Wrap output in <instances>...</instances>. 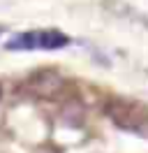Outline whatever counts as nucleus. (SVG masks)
<instances>
[{
  "mask_svg": "<svg viewBox=\"0 0 148 153\" xmlns=\"http://www.w3.org/2000/svg\"><path fill=\"white\" fill-rule=\"evenodd\" d=\"M70 44V37L60 33V30H28V33H18L7 42L9 51H33V49H63Z\"/></svg>",
  "mask_w": 148,
  "mask_h": 153,
  "instance_id": "obj_2",
  "label": "nucleus"
},
{
  "mask_svg": "<svg viewBox=\"0 0 148 153\" xmlns=\"http://www.w3.org/2000/svg\"><path fill=\"white\" fill-rule=\"evenodd\" d=\"M0 95H2V86H0Z\"/></svg>",
  "mask_w": 148,
  "mask_h": 153,
  "instance_id": "obj_3",
  "label": "nucleus"
},
{
  "mask_svg": "<svg viewBox=\"0 0 148 153\" xmlns=\"http://www.w3.org/2000/svg\"><path fill=\"white\" fill-rule=\"evenodd\" d=\"M107 114L118 128L141 134V137H148V109L144 105H139L134 100L113 97L107 102Z\"/></svg>",
  "mask_w": 148,
  "mask_h": 153,
  "instance_id": "obj_1",
  "label": "nucleus"
}]
</instances>
